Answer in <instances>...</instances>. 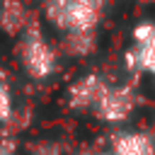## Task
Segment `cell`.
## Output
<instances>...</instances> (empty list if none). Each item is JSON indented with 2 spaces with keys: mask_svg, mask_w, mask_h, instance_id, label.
<instances>
[{
  "mask_svg": "<svg viewBox=\"0 0 155 155\" xmlns=\"http://www.w3.org/2000/svg\"><path fill=\"white\" fill-rule=\"evenodd\" d=\"M107 0H44L46 19L68 34H94Z\"/></svg>",
  "mask_w": 155,
  "mask_h": 155,
  "instance_id": "1",
  "label": "cell"
},
{
  "mask_svg": "<svg viewBox=\"0 0 155 155\" xmlns=\"http://www.w3.org/2000/svg\"><path fill=\"white\" fill-rule=\"evenodd\" d=\"M19 58L24 73L34 80H48L58 70V56L36 22H29V27L22 31Z\"/></svg>",
  "mask_w": 155,
  "mask_h": 155,
  "instance_id": "2",
  "label": "cell"
},
{
  "mask_svg": "<svg viewBox=\"0 0 155 155\" xmlns=\"http://www.w3.org/2000/svg\"><path fill=\"white\" fill-rule=\"evenodd\" d=\"M138 107V92L131 85H109L99 102L94 104L92 114L102 124H124Z\"/></svg>",
  "mask_w": 155,
  "mask_h": 155,
  "instance_id": "3",
  "label": "cell"
},
{
  "mask_svg": "<svg viewBox=\"0 0 155 155\" xmlns=\"http://www.w3.org/2000/svg\"><path fill=\"white\" fill-rule=\"evenodd\" d=\"M133 46L124 53V65L128 73H150L155 78V22H140L131 31Z\"/></svg>",
  "mask_w": 155,
  "mask_h": 155,
  "instance_id": "4",
  "label": "cell"
},
{
  "mask_svg": "<svg viewBox=\"0 0 155 155\" xmlns=\"http://www.w3.org/2000/svg\"><path fill=\"white\" fill-rule=\"evenodd\" d=\"M107 87H109V82H107L99 73L80 75V78L68 87V94H65V97H68V107H70L73 111H92Z\"/></svg>",
  "mask_w": 155,
  "mask_h": 155,
  "instance_id": "5",
  "label": "cell"
},
{
  "mask_svg": "<svg viewBox=\"0 0 155 155\" xmlns=\"http://www.w3.org/2000/svg\"><path fill=\"white\" fill-rule=\"evenodd\" d=\"M109 150L114 155H155V136L148 131H116Z\"/></svg>",
  "mask_w": 155,
  "mask_h": 155,
  "instance_id": "6",
  "label": "cell"
},
{
  "mask_svg": "<svg viewBox=\"0 0 155 155\" xmlns=\"http://www.w3.org/2000/svg\"><path fill=\"white\" fill-rule=\"evenodd\" d=\"M31 17L22 0H0V29L7 36H22Z\"/></svg>",
  "mask_w": 155,
  "mask_h": 155,
  "instance_id": "7",
  "label": "cell"
},
{
  "mask_svg": "<svg viewBox=\"0 0 155 155\" xmlns=\"http://www.w3.org/2000/svg\"><path fill=\"white\" fill-rule=\"evenodd\" d=\"M94 39L92 34H68L65 36V51L73 56H85L87 51H92Z\"/></svg>",
  "mask_w": 155,
  "mask_h": 155,
  "instance_id": "8",
  "label": "cell"
},
{
  "mask_svg": "<svg viewBox=\"0 0 155 155\" xmlns=\"http://www.w3.org/2000/svg\"><path fill=\"white\" fill-rule=\"evenodd\" d=\"M10 119H12V92L0 80V124H5Z\"/></svg>",
  "mask_w": 155,
  "mask_h": 155,
  "instance_id": "9",
  "label": "cell"
},
{
  "mask_svg": "<svg viewBox=\"0 0 155 155\" xmlns=\"http://www.w3.org/2000/svg\"><path fill=\"white\" fill-rule=\"evenodd\" d=\"M0 155H17V140L10 136L0 138Z\"/></svg>",
  "mask_w": 155,
  "mask_h": 155,
  "instance_id": "10",
  "label": "cell"
},
{
  "mask_svg": "<svg viewBox=\"0 0 155 155\" xmlns=\"http://www.w3.org/2000/svg\"><path fill=\"white\" fill-rule=\"evenodd\" d=\"M94 155H114V153H111V150H97Z\"/></svg>",
  "mask_w": 155,
  "mask_h": 155,
  "instance_id": "11",
  "label": "cell"
},
{
  "mask_svg": "<svg viewBox=\"0 0 155 155\" xmlns=\"http://www.w3.org/2000/svg\"><path fill=\"white\" fill-rule=\"evenodd\" d=\"M78 155H94L92 150H82V153H78Z\"/></svg>",
  "mask_w": 155,
  "mask_h": 155,
  "instance_id": "12",
  "label": "cell"
},
{
  "mask_svg": "<svg viewBox=\"0 0 155 155\" xmlns=\"http://www.w3.org/2000/svg\"><path fill=\"white\" fill-rule=\"evenodd\" d=\"M138 2H145V5H155V0H138Z\"/></svg>",
  "mask_w": 155,
  "mask_h": 155,
  "instance_id": "13",
  "label": "cell"
}]
</instances>
